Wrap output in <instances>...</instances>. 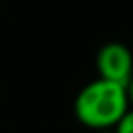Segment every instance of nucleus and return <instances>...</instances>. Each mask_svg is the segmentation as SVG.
<instances>
[{
  "label": "nucleus",
  "mask_w": 133,
  "mask_h": 133,
  "mask_svg": "<svg viewBox=\"0 0 133 133\" xmlns=\"http://www.w3.org/2000/svg\"><path fill=\"white\" fill-rule=\"evenodd\" d=\"M77 120L95 131L115 129V126L124 118V115L131 109L126 95V88L122 84L97 78L86 84L73 104Z\"/></svg>",
  "instance_id": "f257e3e1"
},
{
  "label": "nucleus",
  "mask_w": 133,
  "mask_h": 133,
  "mask_svg": "<svg viewBox=\"0 0 133 133\" xmlns=\"http://www.w3.org/2000/svg\"><path fill=\"white\" fill-rule=\"evenodd\" d=\"M97 71L100 78L124 86L133 75V53L122 42H106L97 53Z\"/></svg>",
  "instance_id": "f03ea898"
},
{
  "label": "nucleus",
  "mask_w": 133,
  "mask_h": 133,
  "mask_svg": "<svg viewBox=\"0 0 133 133\" xmlns=\"http://www.w3.org/2000/svg\"><path fill=\"white\" fill-rule=\"evenodd\" d=\"M115 133H133V109H129L124 118L115 126Z\"/></svg>",
  "instance_id": "7ed1b4c3"
},
{
  "label": "nucleus",
  "mask_w": 133,
  "mask_h": 133,
  "mask_svg": "<svg viewBox=\"0 0 133 133\" xmlns=\"http://www.w3.org/2000/svg\"><path fill=\"white\" fill-rule=\"evenodd\" d=\"M124 88H126V95H128V102H129V108L133 109V75H131V78L124 84Z\"/></svg>",
  "instance_id": "20e7f679"
}]
</instances>
